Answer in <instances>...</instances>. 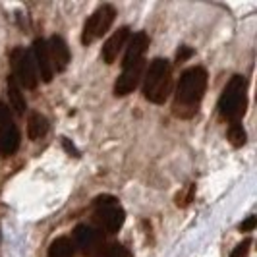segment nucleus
<instances>
[{"label":"nucleus","instance_id":"nucleus-2","mask_svg":"<svg viewBox=\"0 0 257 257\" xmlns=\"http://www.w3.org/2000/svg\"><path fill=\"white\" fill-rule=\"evenodd\" d=\"M172 91V68L165 58H157L149 64L143 81V95L147 101L163 104Z\"/></svg>","mask_w":257,"mask_h":257},{"label":"nucleus","instance_id":"nucleus-11","mask_svg":"<svg viewBox=\"0 0 257 257\" xmlns=\"http://www.w3.org/2000/svg\"><path fill=\"white\" fill-rule=\"evenodd\" d=\"M49 47V56H51L52 70L54 72H64L68 62H70V49L66 45V41L58 35L51 37V41L47 43Z\"/></svg>","mask_w":257,"mask_h":257},{"label":"nucleus","instance_id":"nucleus-8","mask_svg":"<svg viewBox=\"0 0 257 257\" xmlns=\"http://www.w3.org/2000/svg\"><path fill=\"white\" fill-rule=\"evenodd\" d=\"M103 232L93 228L89 224H79L74 230V247H77L83 255H97L103 249Z\"/></svg>","mask_w":257,"mask_h":257},{"label":"nucleus","instance_id":"nucleus-10","mask_svg":"<svg viewBox=\"0 0 257 257\" xmlns=\"http://www.w3.org/2000/svg\"><path fill=\"white\" fill-rule=\"evenodd\" d=\"M33 62H35V68H37V76L39 79H43L45 83H51L52 76H54V70H52V62L51 56H49V47H47V41L43 39H37L33 43Z\"/></svg>","mask_w":257,"mask_h":257},{"label":"nucleus","instance_id":"nucleus-15","mask_svg":"<svg viewBox=\"0 0 257 257\" xmlns=\"http://www.w3.org/2000/svg\"><path fill=\"white\" fill-rule=\"evenodd\" d=\"M8 97H10V104L18 114H24L27 108L26 97L22 95V87L18 85V81L14 79V76L8 77Z\"/></svg>","mask_w":257,"mask_h":257},{"label":"nucleus","instance_id":"nucleus-21","mask_svg":"<svg viewBox=\"0 0 257 257\" xmlns=\"http://www.w3.org/2000/svg\"><path fill=\"white\" fill-rule=\"evenodd\" d=\"M193 54V51L192 49H188V47H182L180 51H178V62H184L186 58H190Z\"/></svg>","mask_w":257,"mask_h":257},{"label":"nucleus","instance_id":"nucleus-6","mask_svg":"<svg viewBox=\"0 0 257 257\" xmlns=\"http://www.w3.org/2000/svg\"><path fill=\"white\" fill-rule=\"evenodd\" d=\"M114 18H116L114 6H110V4L99 6L95 12L91 14L89 20H87L85 26H83L81 43H83V45H89V43L97 41L99 37H103L104 33L110 29L112 22H114Z\"/></svg>","mask_w":257,"mask_h":257},{"label":"nucleus","instance_id":"nucleus-5","mask_svg":"<svg viewBox=\"0 0 257 257\" xmlns=\"http://www.w3.org/2000/svg\"><path fill=\"white\" fill-rule=\"evenodd\" d=\"M10 58H12L14 66V79L18 81V85L26 87V89H35L39 83V76L31 52L22 49V47H18V49L12 51Z\"/></svg>","mask_w":257,"mask_h":257},{"label":"nucleus","instance_id":"nucleus-14","mask_svg":"<svg viewBox=\"0 0 257 257\" xmlns=\"http://www.w3.org/2000/svg\"><path fill=\"white\" fill-rule=\"evenodd\" d=\"M47 132H49V120L41 112H31L29 114V122H27V136H29V140L37 142L43 136H47Z\"/></svg>","mask_w":257,"mask_h":257},{"label":"nucleus","instance_id":"nucleus-18","mask_svg":"<svg viewBox=\"0 0 257 257\" xmlns=\"http://www.w3.org/2000/svg\"><path fill=\"white\" fill-rule=\"evenodd\" d=\"M97 257H132V253H130L124 245L112 244V245H108V247H104V249H101V251L97 253Z\"/></svg>","mask_w":257,"mask_h":257},{"label":"nucleus","instance_id":"nucleus-19","mask_svg":"<svg viewBox=\"0 0 257 257\" xmlns=\"http://www.w3.org/2000/svg\"><path fill=\"white\" fill-rule=\"evenodd\" d=\"M249 245H251V240H244L242 244H238L232 249L230 257H249Z\"/></svg>","mask_w":257,"mask_h":257},{"label":"nucleus","instance_id":"nucleus-4","mask_svg":"<svg viewBox=\"0 0 257 257\" xmlns=\"http://www.w3.org/2000/svg\"><path fill=\"white\" fill-rule=\"evenodd\" d=\"M93 215L97 224L108 234H116L124 226V220H126V213L122 205L118 203V199H114L112 195H101L93 201Z\"/></svg>","mask_w":257,"mask_h":257},{"label":"nucleus","instance_id":"nucleus-13","mask_svg":"<svg viewBox=\"0 0 257 257\" xmlns=\"http://www.w3.org/2000/svg\"><path fill=\"white\" fill-rule=\"evenodd\" d=\"M128 39H130V29L128 27H120L114 35L104 43L103 45L104 64H112V62H114L116 58H118V54H120V51L126 47V41H128Z\"/></svg>","mask_w":257,"mask_h":257},{"label":"nucleus","instance_id":"nucleus-16","mask_svg":"<svg viewBox=\"0 0 257 257\" xmlns=\"http://www.w3.org/2000/svg\"><path fill=\"white\" fill-rule=\"evenodd\" d=\"M49 257H74V244L64 236L52 240L49 247Z\"/></svg>","mask_w":257,"mask_h":257},{"label":"nucleus","instance_id":"nucleus-9","mask_svg":"<svg viewBox=\"0 0 257 257\" xmlns=\"http://www.w3.org/2000/svg\"><path fill=\"white\" fill-rule=\"evenodd\" d=\"M143 70H145V60L138 62V64H132L122 68V74L118 76L114 83V95L116 97H126L132 91L140 85L143 77Z\"/></svg>","mask_w":257,"mask_h":257},{"label":"nucleus","instance_id":"nucleus-17","mask_svg":"<svg viewBox=\"0 0 257 257\" xmlns=\"http://www.w3.org/2000/svg\"><path fill=\"white\" fill-rule=\"evenodd\" d=\"M228 140L234 147H242L245 143V130L240 122H232L228 126Z\"/></svg>","mask_w":257,"mask_h":257},{"label":"nucleus","instance_id":"nucleus-7","mask_svg":"<svg viewBox=\"0 0 257 257\" xmlns=\"http://www.w3.org/2000/svg\"><path fill=\"white\" fill-rule=\"evenodd\" d=\"M20 130L14 122L10 108L4 103H0V153L4 157H10L20 149Z\"/></svg>","mask_w":257,"mask_h":257},{"label":"nucleus","instance_id":"nucleus-22","mask_svg":"<svg viewBox=\"0 0 257 257\" xmlns=\"http://www.w3.org/2000/svg\"><path fill=\"white\" fill-rule=\"evenodd\" d=\"M64 145H66V149H68L70 153H74V157H79V153L76 151V147H74V145H70V142H68V140H64Z\"/></svg>","mask_w":257,"mask_h":257},{"label":"nucleus","instance_id":"nucleus-20","mask_svg":"<svg viewBox=\"0 0 257 257\" xmlns=\"http://www.w3.org/2000/svg\"><path fill=\"white\" fill-rule=\"evenodd\" d=\"M255 224H257V219L255 217H247V219L240 224V230L242 232H249V230H253L255 228Z\"/></svg>","mask_w":257,"mask_h":257},{"label":"nucleus","instance_id":"nucleus-1","mask_svg":"<svg viewBox=\"0 0 257 257\" xmlns=\"http://www.w3.org/2000/svg\"><path fill=\"white\" fill-rule=\"evenodd\" d=\"M207 89V72L201 66H192L180 76V81L176 85L174 104L172 110L178 118H192L197 114L199 104L203 101Z\"/></svg>","mask_w":257,"mask_h":257},{"label":"nucleus","instance_id":"nucleus-12","mask_svg":"<svg viewBox=\"0 0 257 257\" xmlns=\"http://www.w3.org/2000/svg\"><path fill=\"white\" fill-rule=\"evenodd\" d=\"M149 47V37L140 31L136 33L134 37L130 39L128 49H126V54H124V62H122V68L132 64H138V62H143V56H145V51Z\"/></svg>","mask_w":257,"mask_h":257},{"label":"nucleus","instance_id":"nucleus-3","mask_svg":"<svg viewBox=\"0 0 257 257\" xmlns=\"http://www.w3.org/2000/svg\"><path fill=\"white\" fill-rule=\"evenodd\" d=\"M247 106V81L244 76H234L220 95L219 114L228 122H240Z\"/></svg>","mask_w":257,"mask_h":257}]
</instances>
